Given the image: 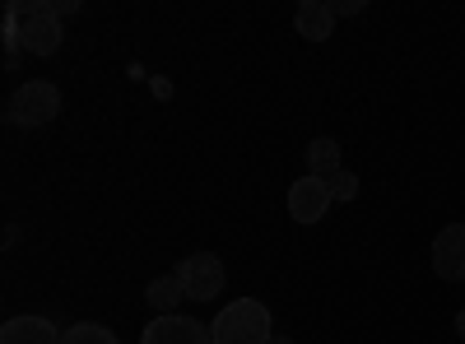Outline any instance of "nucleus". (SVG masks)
Listing matches in <instances>:
<instances>
[{"mask_svg":"<svg viewBox=\"0 0 465 344\" xmlns=\"http://www.w3.org/2000/svg\"><path fill=\"white\" fill-rule=\"evenodd\" d=\"M335 172H344L340 144H335L331 135H322V140H312V144H307V177H322V182H331Z\"/></svg>","mask_w":465,"mask_h":344,"instance_id":"obj_11","label":"nucleus"},{"mask_svg":"<svg viewBox=\"0 0 465 344\" xmlns=\"http://www.w3.org/2000/svg\"><path fill=\"white\" fill-rule=\"evenodd\" d=\"M186 298V284H182V275L173 270V275H159V280H149V289H144V302L159 317H173L177 312V302Z\"/></svg>","mask_w":465,"mask_h":344,"instance_id":"obj_10","label":"nucleus"},{"mask_svg":"<svg viewBox=\"0 0 465 344\" xmlns=\"http://www.w3.org/2000/svg\"><path fill=\"white\" fill-rule=\"evenodd\" d=\"M433 270L447 284L465 280V223H447L442 233L433 238Z\"/></svg>","mask_w":465,"mask_h":344,"instance_id":"obj_7","label":"nucleus"},{"mask_svg":"<svg viewBox=\"0 0 465 344\" xmlns=\"http://www.w3.org/2000/svg\"><path fill=\"white\" fill-rule=\"evenodd\" d=\"M61 335L47 317H10L0 326V344H61Z\"/></svg>","mask_w":465,"mask_h":344,"instance_id":"obj_9","label":"nucleus"},{"mask_svg":"<svg viewBox=\"0 0 465 344\" xmlns=\"http://www.w3.org/2000/svg\"><path fill=\"white\" fill-rule=\"evenodd\" d=\"M335 10V19L340 15H363V0H340V5H331Z\"/></svg>","mask_w":465,"mask_h":344,"instance_id":"obj_14","label":"nucleus"},{"mask_svg":"<svg viewBox=\"0 0 465 344\" xmlns=\"http://www.w3.org/2000/svg\"><path fill=\"white\" fill-rule=\"evenodd\" d=\"M275 339V317L261 298H232L214 312L210 344H270Z\"/></svg>","mask_w":465,"mask_h":344,"instance_id":"obj_1","label":"nucleus"},{"mask_svg":"<svg viewBox=\"0 0 465 344\" xmlns=\"http://www.w3.org/2000/svg\"><path fill=\"white\" fill-rule=\"evenodd\" d=\"M293 28H298V37H307V43H326V37H335L331 0H302V5L293 10Z\"/></svg>","mask_w":465,"mask_h":344,"instance_id":"obj_8","label":"nucleus"},{"mask_svg":"<svg viewBox=\"0 0 465 344\" xmlns=\"http://www.w3.org/2000/svg\"><path fill=\"white\" fill-rule=\"evenodd\" d=\"M326 186H331V196H335V201H359V177L349 172V168H344V172H335Z\"/></svg>","mask_w":465,"mask_h":344,"instance_id":"obj_13","label":"nucleus"},{"mask_svg":"<svg viewBox=\"0 0 465 344\" xmlns=\"http://www.w3.org/2000/svg\"><path fill=\"white\" fill-rule=\"evenodd\" d=\"M61 344H122L107 326H98V321H80V326H70L65 335H61Z\"/></svg>","mask_w":465,"mask_h":344,"instance_id":"obj_12","label":"nucleus"},{"mask_svg":"<svg viewBox=\"0 0 465 344\" xmlns=\"http://www.w3.org/2000/svg\"><path fill=\"white\" fill-rule=\"evenodd\" d=\"M56 112H61V89L52 80H28L10 98V122L15 126H47V122H56Z\"/></svg>","mask_w":465,"mask_h":344,"instance_id":"obj_2","label":"nucleus"},{"mask_svg":"<svg viewBox=\"0 0 465 344\" xmlns=\"http://www.w3.org/2000/svg\"><path fill=\"white\" fill-rule=\"evenodd\" d=\"M331 205H335V196L322 177H298L289 186V219L293 223H322Z\"/></svg>","mask_w":465,"mask_h":344,"instance_id":"obj_5","label":"nucleus"},{"mask_svg":"<svg viewBox=\"0 0 465 344\" xmlns=\"http://www.w3.org/2000/svg\"><path fill=\"white\" fill-rule=\"evenodd\" d=\"M61 15H56V5H28L24 10V24H19V47L28 52V56H56V47H61Z\"/></svg>","mask_w":465,"mask_h":344,"instance_id":"obj_3","label":"nucleus"},{"mask_svg":"<svg viewBox=\"0 0 465 344\" xmlns=\"http://www.w3.org/2000/svg\"><path fill=\"white\" fill-rule=\"evenodd\" d=\"M270 344H293V339H289V335H275V339H270Z\"/></svg>","mask_w":465,"mask_h":344,"instance_id":"obj_16","label":"nucleus"},{"mask_svg":"<svg viewBox=\"0 0 465 344\" xmlns=\"http://www.w3.org/2000/svg\"><path fill=\"white\" fill-rule=\"evenodd\" d=\"M140 344H210V326H201L196 317H153L140 330Z\"/></svg>","mask_w":465,"mask_h":344,"instance_id":"obj_6","label":"nucleus"},{"mask_svg":"<svg viewBox=\"0 0 465 344\" xmlns=\"http://www.w3.org/2000/svg\"><path fill=\"white\" fill-rule=\"evenodd\" d=\"M177 275H182V284H186V298L191 302H214L219 293H223V260L214 256V251H191L182 265H177Z\"/></svg>","mask_w":465,"mask_h":344,"instance_id":"obj_4","label":"nucleus"},{"mask_svg":"<svg viewBox=\"0 0 465 344\" xmlns=\"http://www.w3.org/2000/svg\"><path fill=\"white\" fill-rule=\"evenodd\" d=\"M456 335H460V344H465V308L456 312Z\"/></svg>","mask_w":465,"mask_h":344,"instance_id":"obj_15","label":"nucleus"}]
</instances>
